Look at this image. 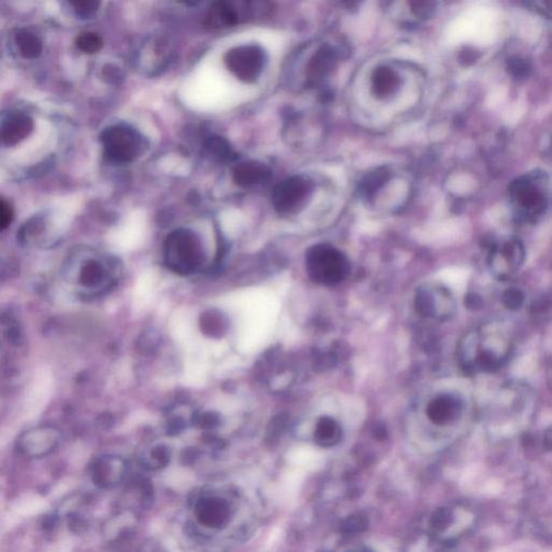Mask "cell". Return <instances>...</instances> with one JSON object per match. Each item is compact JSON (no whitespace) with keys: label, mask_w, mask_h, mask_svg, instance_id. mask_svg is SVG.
<instances>
[{"label":"cell","mask_w":552,"mask_h":552,"mask_svg":"<svg viewBox=\"0 0 552 552\" xmlns=\"http://www.w3.org/2000/svg\"><path fill=\"white\" fill-rule=\"evenodd\" d=\"M12 219V207L5 200H1V204H0V228L5 230L6 228L10 226Z\"/></svg>","instance_id":"obj_24"},{"label":"cell","mask_w":552,"mask_h":552,"mask_svg":"<svg viewBox=\"0 0 552 552\" xmlns=\"http://www.w3.org/2000/svg\"><path fill=\"white\" fill-rule=\"evenodd\" d=\"M206 149L209 153L220 161H229L233 158V151L229 142L219 136L211 137L206 142Z\"/></svg>","instance_id":"obj_20"},{"label":"cell","mask_w":552,"mask_h":552,"mask_svg":"<svg viewBox=\"0 0 552 552\" xmlns=\"http://www.w3.org/2000/svg\"><path fill=\"white\" fill-rule=\"evenodd\" d=\"M337 63L336 51L330 45H321L306 66V79L311 85L321 83L332 72Z\"/></svg>","instance_id":"obj_13"},{"label":"cell","mask_w":552,"mask_h":552,"mask_svg":"<svg viewBox=\"0 0 552 552\" xmlns=\"http://www.w3.org/2000/svg\"><path fill=\"white\" fill-rule=\"evenodd\" d=\"M523 301H524V295L520 289L508 288L502 296V304L511 311L520 308Z\"/></svg>","instance_id":"obj_22"},{"label":"cell","mask_w":552,"mask_h":552,"mask_svg":"<svg viewBox=\"0 0 552 552\" xmlns=\"http://www.w3.org/2000/svg\"><path fill=\"white\" fill-rule=\"evenodd\" d=\"M76 45L83 53L94 54L102 49L103 40L95 32H83L76 39Z\"/></svg>","instance_id":"obj_21"},{"label":"cell","mask_w":552,"mask_h":552,"mask_svg":"<svg viewBox=\"0 0 552 552\" xmlns=\"http://www.w3.org/2000/svg\"><path fill=\"white\" fill-rule=\"evenodd\" d=\"M540 182H542L540 177H524L513 182L511 187L513 203L529 218L540 216L547 205L545 186Z\"/></svg>","instance_id":"obj_7"},{"label":"cell","mask_w":552,"mask_h":552,"mask_svg":"<svg viewBox=\"0 0 552 552\" xmlns=\"http://www.w3.org/2000/svg\"><path fill=\"white\" fill-rule=\"evenodd\" d=\"M388 178H390V172L388 169L384 167L374 169L373 172H370L363 177L359 189L365 197L372 198L376 192L388 182Z\"/></svg>","instance_id":"obj_19"},{"label":"cell","mask_w":552,"mask_h":552,"mask_svg":"<svg viewBox=\"0 0 552 552\" xmlns=\"http://www.w3.org/2000/svg\"><path fill=\"white\" fill-rule=\"evenodd\" d=\"M66 277L85 295H97L112 288L118 268L98 258H87L75 268H66Z\"/></svg>","instance_id":"obj_3"},{"label":"cell","mask_w":552,"mask_h":552,"mask_svg":"<svg viewBox=\"0 0 552 552\" xmlns=\"http://www.w3.org/2000/svg\"><path fill=\"white\" fill-rule=\"evenodd\" d=\"M34 129V123L28 116L19 115L12 116L6 121L1 129V137L3 142L8 146L19 144L32 133Z\"/></svg>","instance_id":"obj_16"},{"label":"cell","mask_w":552,"mask_h":552,"mask_svg":"<svg viewBox=\"0 0 552 552\" xmlns=\"http://www.w3.org/2000/svg\"><path fill=\"white\" fill-rule=\"evenodd\" d=\"M545 445L548 449H552V427L546 432Z\"/></svg>","instance_id":"obj_29"},{"label":"cell","mask_w":552,"mask_h":552,"mask_svg":"<svg viewBox=\"0 0 552 552\" xmlns=\"http://www.w3.org/2000/svg\"><path fill=\"white\" fill-rule=\"evenodd\" d=\"M72 5L75 8L76 13L79 17L87 18V17H91L93 13L96 12L100 3L96 1H72Z\"/></svg>","instance_id":"obj_23"},{"label":"cell","mask_w":552,"mask_h":552,"mask_svg":"<svg viewBox=\"0 0 552 552\" xmlns=\"http://www.w3.org/2000/svg\"><path fill=\"white\" fill-rule=\"evenodd\" d=\"M460 401L453 395L443 394L428 403L426 414L436 425H448L460 416Z\"/></svg>","instance_id":"obj_12"},{"label":"cell","mask_w":552,"mask_h":552,"mask_svg":"<svg viewBox=\"0 0 552 552\" xmlns=\"http://www.w3.org/2000/svg\"><path fill=\"white\" fill-rule=\"evenodd\" d=\"M449 516L447 510H439L437 513H435L433 518V525L436 529H445L449 523Z\"/></svg>","instance_id":"obj_26"},{"label":"cell","mask_w":552,"mask_h":552,"mask_svg":"<svg viewBox=\"0 0 552 552\" xmlns=\"http://www.w3.org/2000/svg\"><path fill=\"white\" fill-rule=\"evenodd\" d=\"M251 14V7L249 3H246L243 9H240L235 3L232 1H216L209 7L205 15L204 24L206 28L213 30L219 28H231L237 25L241 20V15Z\"/></svg>","instance_id":"obj_10"},{"label":"cell","mask_w":552,"mask_h":552,"mask_svg":"<svg viewBox=\"0 0 552 552\" xmlns=\"http://www.w3.org/2000/svg\"><path fill=\"white\" fill-rule=\"evenodd\" d=\"M60 434L52 427H39L26 432L21 437L20 445L24 452L32 456L45 454L58 445Z\"/></svg>","instance_id":"obj_11"},{"label":"cell","mask_w":552,"mask_h":552,"mask_svg":"<svg viewBox=\"0 0 552 552\" xmlns=\"http://www.w3.org/2000/svg\"><path fill=\"white\" fill-rule=\"evenodd\" d=\"M306 271L316 283L337 285L348 277L350 262L336 247L317 244L308 248L306 256Z\"/></svg>","instance_id":"obj_2"},{"label":"cell","mask_w":552,"mask_h":552,"mask_svg":"<svg viewBox=\"0 0 552 552\" xmlns=\"http://www.w3.org/2000/svg\"><path fill=\"white\" fill-rule=\"evenodd\" d=\"M342 438V428L338 422L329 416H323L316 424L314 440L319 447L330 448L338 445Z\"/></svg>","instance_id":"obj_17"},{"label":"cell","mask_w":552,"mask_h":552,"mask_svg":"<svg viewBox=\"0 0 552 552\" xmlns=\"http://www.w3.org/2000/svg\"><path fill=\"white\" fill-rule=\"evenodd\" d=\"M401 87V77L395 70L386 66L376 68L371 78V90L378 98L391 96Z\"/></svg>","instance_id":"obj_15"},{"label":"cell","mask_w":552,"mask_h":552,"mask_svg":"<svg viewBox=\"0 0 552 552\" xmlns=\"http://www.w3.org/2000/svg\"><path fill=\"white\" fill-rule=\"evenodd\" d=\"M194 513L202 525L216 529L228 523L231 509L229 502L226 500L218 496H212L200 500L195 505Z\"/></svg>","instance_id":"obj_9"},{"label":"cell","mask_w":552,"mask_h":552,"mask_svg":"<svg viewBox=\"0 0 552 552\" xmlns=\"http://www.w3.org/2000/svg\"><path fill=\"white\" fill-rule=\"evenodd\" d=\"M15 43L18 45L23 56L26 59L38 58L43 51V45L39 38L26 30H21L17 32Z\"/></svg>","instance_id":"obj_18"},{"label":"cell","mask_w":552,"mask_h":552,"mask_svg":"<svg viewBox=\"0 0 552 552\" xmlns=\"http://www.w3.org/2000/svg\"><path fill=\"white\" fill-rule=\"evenodd\" d=\"M164 260L175 273L190 274L204 262V251L197 234L188 229L175 230L164 243Z\"/></svg>","instance_id":"obj_1"},{"label":"cell","mask_w":552,"mask_h":552,"mask_svg":"<svg viewBox=\"0 0 552 552\" xmlns=\"http://www.w3.org/2000/svg\"><path fill=\"white\" fill-rule=\"evenodd\" d=\"M312 184L301 176H293L276 184L272 203L279 214H293L304 206L311 195Z\"/></svg>","instance_id":"obj_5"},{"label":"cell","mask_w":552,"mask_h":552,"mask_svg":"<svg viewBox=\"0 0 552 552\" xmlns=\"http://www.w3.org/2000/svg\"><path fill=\"white\" fill-rule=\"evenodd\" d=\"M270 176V169L259 162H242L232 171L234 182L243 188L262 184L269 180Z\"/></svg>","instance_id":"obj_14"},{"label":"cell","mask_w":552,"mask_h":552,"mask_svg":"<svg viewBox=\"0 0 552 552\" xmlns=\"http://www.w3.org/2000/svg\"><path fill=\"white\" fill-rule=\"evenodd\" d=\"M152 458L157 460L160 465L164 466L169 460V452L165 450V448L154 449L152 452Z\"/></svg>","instance_id":"obj_28"},{"label":"cell","mask_w":552,"mask_h":552,"mask_svg":"<svg viewBox=\"0 0 552 552\" xmlns=\"http://www.w3.org/2000/svg\"><path fill=\"white\" fill-rule=\"evenodd\" d=\"M366 521L363 518L351 517L344 521L343 529L346 533L361 532L366 529Z\"/></svg>","instance_id":"obj_25"},{"label":"cell","mask_w":552,"mask_h":552,"mask_svg":"<svg viewBox=\"0 0 552 552\" xmlns=\"http://www.w3.org/2000/svg\"><path fill=\"white\" fill-rule=\"evenodd\" d=\"M418 313L425 317L445 319L452 314L454 304L450 291L441 287H422L416 296Z\"/></svg>","instance_id":"obj_8"},{"label":"cell","mask_w":552,"mask_h":552,"mask_svg":"<svg viewBox=\"0 0 552 552\" xmlns=\"http://www.w3.org/2000/svg\"><path fill=\"white\" fill-rule=\"evenodd\" d=\"M100 142L105 154L118 163L133 161L140 150V140L136 133L123 125L105 129L100 135Z\"/></svg>","instance_id":"obj_6"},{"label":"cell","mask_w":552,"mask_h":552,"mask_svg":"<svg viewBox=\"0 0 552 552\" xmlns=\"http://www.w3.org/2000/svg\"><path fill=\"white\" fill-rule=\"evenodd\" d=\"M465 304L470 310L477 311V310H480V308H482L483 300L481 299V297L478 296L477 294H469L467 295V297L465 298Z\"/></svg>","instance_id":"obj_27"},{"label":"cell","mask_w":552,"mask_h":552,"mask_svg":"<svg viewBox=\"0 0 552 552\" xmlns=\"http://www.w3.org/2000/svg\"><path fill=\"white\" fill-rule=\"evenodd\" d=\"M224 63L237 79L254 83L264 70L266 54L259 45H239L226 52Z\"/></svg>","instance_id":"obj_4"}]
</instances>
